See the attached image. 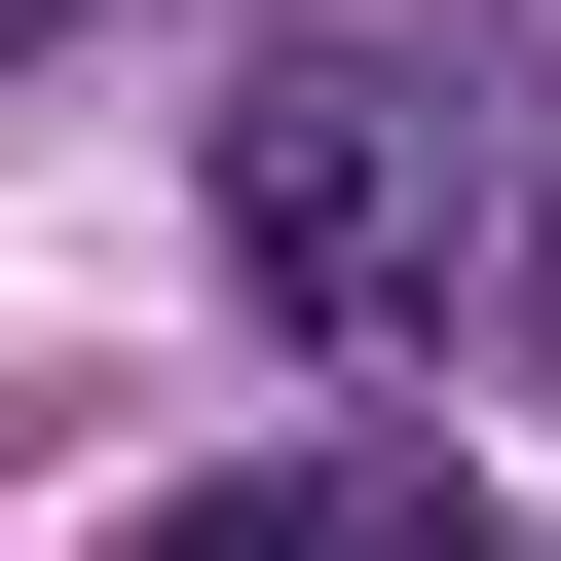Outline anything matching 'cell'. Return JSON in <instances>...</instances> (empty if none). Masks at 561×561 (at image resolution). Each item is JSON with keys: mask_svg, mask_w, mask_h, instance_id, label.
<instances>
[{"mask_svg": "<svg viewBox=\"0 0 561 561\" xmlns=\"http://www.w3.org/2000/svg\"><path fill=\"white\" fill-rule=\"evenodd\" d=\"M187 225H225V300H262V337H412V300H449V225H486V113H449V38H375V0L225 38V113H187Z\"/></svg>", "mask_w": 561, "mask_h": 561, "instance_id": "cell-1", "label": "cell"}, {"mask_svg": "<svg viewBox=\"0 0 561 561\" xmlns=\"http://www.w3.org/2000/svg\"><path fill=\"white\" fill-rule=\"evenodd\" d=\"M113 561H524L449 449H225V486H150Z\"/></svg>", "mask_w": 561, "mask_h": 561, "instance_id": "cell-2", "label": "cell"}, {"mask_svg": "<svg viewBox=\"0 0 561 561\" xmlns=\"http://www.w3.org/2000/svg\"><path fill=\"white\" fill-rule=\"evenodd\" d=\"M524 300H561V150H524Z\"/></svg>", "mask_w": 561, "mask_h": 561, "instance_id": "cell-3", "label": "cell"}, {"mask_svg": "<svg viewBox=\"0 0 561 561\" xmlns=\"http://www.w3.org/2000/svg\"><path fill=\"white\" fill-rule=\"evenodd\" d=\"M0 38H38V0H0Z\"/></svg>", "mask_w": 561, "mask_h": 561, "instance_id": "cell-4", "label": "cell"}]
</instances>
